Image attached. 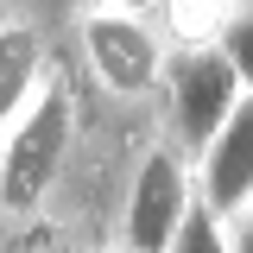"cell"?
I'll return each instance as SVG.
<instances>
[{
  "instance_id": "9c48e42d",
  "label": "cell",
  "mask_w": 253,
  "mask_h": 253,
  "mask_svg": "<svg viewBox=\"0 0 253 253\" xmlns=\"http://www.w3.org/2000/svg\"><path fill=\"white\" fill-rule=\"evenodd\" d=\"M0 253H6V215H0Z\"/></svg>"
},
{
  "instance_id": "7a4b0ae2",
  "label": "cell",
  "mask_w": 253,
  "mask_h": 253,
  "mask_svg": "<svg viewBox=\"0 0 253 253\" xmlns=\"http://www.w3.org/2000/svg\"><path fill=\"white\" fill-rule=\"evenodd\" d=\"M247 89H253V76H247V70H234L209 38H184V44L165 51V70H158V95H152L158 133L190 158V152L221 126V114H228Z\"/></svg>"
},
{
  "instance_id": "5b68a950",
  "label": "cell",
  "mask_w": 253,
  "mask_h": 253,
  "mask_svg": "<svg viewBox=\"0 0 253 253\" xmlns=\"http://www.w3.org/2000/svg\"><path fill=\"white\" fill-rule=\"evenodd\" d=\"M190 190L196 203L221 221L241 228L253 221V89L221 114V126L190 152Z\"/></svg>"
},
{
  "instance_id": "277c9868",
  "label": "cell",
  "mask_w": 253,
  "mask_h": 253,
  "mask_svg": "<svg viewBox=\"0 0 253 253\" xmlns=\"http://www.w3.org/2000/svg\"><path fill=\"white\" fill-rule=\"evenodd\" d=\"M190 209V158L152 133L139 158H133V177L121 196V221H114V253H165L177 221Z\"/></svg>"
},
{
  "instance_id": "30bf717a",
  "label": "cell",
  "mask_w": 253,
  "mask_h": 253,
  "mask_svg": "<svg viewBox=\"0 0 253 253\" xmlns=\"http://www.w3.org/2000/svg\"><path fill=\"white\" fill-rule=\"evenodd\" d=\"M32 253H70V247H32Z\"/></svg>"
},
{
  "instance_id": "6da1fadb",
  "label": "cell",
  "mask_w": 253,
  "mask_h": 253,
  "mask_svg": "<svg viewBox=\"0 0 253 253\" xmlns=\"http://www.w3.org/2000/svg\"><path fill=\"white\" fill-rule=\"evenodd\" d=\"M76 126H83V95L76 76L51 63L44 83L32 89V101L0 126V215H38L51 203L57 177L70 171L76 152Z\"/></svg>"
},
{
  "instance_id": "ba28073f",
  "label": "cell",
  "mask_w": 253,
  "mask_h": 253,
  "mask_svg": "<svg viewBox=\"0 0 253 253\" xmlns=\"http://www.w3.org/2000/svg\"><path fill=\"white\" fill-rule=\"evenodd\" d=\"M76 6H133V13H152V6H165V0H76Z\"/></svg>"
},
{
  "instance_id": "3957f363",
  "label": "cell",
  "mask_w": 253,
  "mask_h": 253,
  "mask_svg": "<svg viewBox=\"0 0 253 253\" xmlns=\"http://www.w3.org/2000/svg\"><path fill=\"white\" fill-rule=\"evenodd\" d=\"M76 44H83V70L108 101L126 108H152L158 95V70L171 38L158 32L152 13H133V6H83L76 13Z\"/></svg>"
},
{
  "instance_id": "8992f818",
  "label": "cell",
  "mask_w": 253,
  "mask_h": 253,
  "mask_svg": "<svg viewBox=\"0 0 253 253\" xmlns=\"http://www.w3.org/2000/svg\"><path fill=\"white\" fill-rule=\"evenodd\" d=\"M51 63H57L51 32L38 26L26 6L0 13V126L32 101V89L44 83V70H51Z\"/></svg>"
},
{
  "instance_id": "52a82bcc",
  "label": "cell",
  "mask_w": 253,
  "mask_h": 253,
  "mask_svg": "<svg viewBox=\"0 0 253 253\" xmlns=\"http://www.w3.org/2000/svg\"><path fill=\"white\" fill-rule=\"evenodd\" d=\"M165 253H253V221L221 228V221L196 203V190H190V209H184V221H177V234H171Z\"/></svg>"
}]
</instances>
